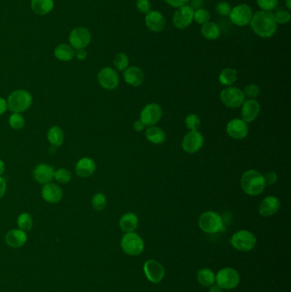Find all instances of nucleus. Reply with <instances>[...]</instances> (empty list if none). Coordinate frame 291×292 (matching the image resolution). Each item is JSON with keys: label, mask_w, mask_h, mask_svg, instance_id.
<instances>
[{"label": "nucleus", "mask_w": 291, "mask_h": 292, "mask_svg": "<svg viewBox=\"0 0 291 292\" xmlns=\"http://www.w3.org/2000/svg\"><path fill=\"white\" fill-rule=\"evenodd\" d=\"M251 27L257 35L270 38L277 30V22L274 15L270 11H257L251 22Z\"/></svg>", "instance_id": "1"}, {"label": "nucleus", "mask_w": 291, "mask_h": 292, "mask_svg": "<svg viewBox=\"0 0 291 292\" xmlns=\"http://www.w3.org/2000/svg\"><path fill=\"white\" fill-rule=\"evenodd\" d=\"M266 186L263 175L256 170H248L241 178V187L248 196L261 195L265 191Z\"/></svg>", "instance_id": "2"}, {"label": "nucleus", "mask_w": 291, "mask_h": 292, "mask_svg": "<svg viewBox=\"0 0 291 292\" xmlns=\"http://www.w3.org/2000/svg\"><path fill=\"white\" fill-rule=\"evenodd\" d=\"M33 104V97L29 92L23 89L14 91L9 95L7 104L12 113L25 112Z\"/></svg>", "instance_id": "3"}, {"label": "nucleus", "mask_w": 291, "mask_h": 292, "mask_svg": "<svg viewBox=\"0 0 291 292\" xmlns=\"http://www.w3.org/2000/svg\"><path fill=\"white\" fill-rule=\"evenodd\" d=\"M120 247L128 256L137 257L144 252V242L141 236L136 232H126L120 240Z\"/></svg>", "instance_id": "4"}, {"label": "nucleus", "mask_w": 291, "mask_h": 292, "mask_svg": "<svg viewBox=\"0 0 291 292\" xmlns=\"http://www.w3.org/2000/svg\"><path fill=\"white\" fill-rule=\"evenodd\" d=\"M198 225L202 232L215 234L223 229V220L216 212L207 211L199 217Z\"/></svg>", "instance_id": "5"}, {"label": "nucleus", "mask_w": 291, "mask_h": 292, "mask_svg": "<svg viewBox=\"0 0 291 292\" xmlns=\"http://www.w3.org/2000/svg\"><path fill=\"white\" fill-rule=\"evenodd\" d=\"M257 238L248 230H240L235 232L231 238V244L233 248L242 252H248L255 248Z\"/></svg>", "instance_id": "6"}, {"label": "nucleus", "mask_w": 291, "mask_h": 292, "mask_svg": "<svg viewBox=\"0 0 291 292\" xmlns=\"http://www.w3.org/2000/svg\"><path fill=\"white\" fill-rule=\"evenodd\" d=\"M215 283L222 289H235L240 283L239 273L230 267L221 268L215 275Z\"/></svg>", "instance_id": "7"}, {"label": "nucleus", "mask_w": 291, "mask_h": 292, "mask_svg": "<svg viewBox=\"0 0 291 292\" xmlns=\"http://www.w3.org/2000/svg\"><path fill=\"white\" fill-rule=\"evenodd\" d=\"M92 41L90 30L85 27H74L68 35V42L74 50L86 49Z\"/></svg>", "instance_id": "8"}, {"label": "nucleus", "mask_w": 291, "mask_h": 292, "mask_svg": "<svg viewBox=\"0 0 291 292\" xmlns=\"http://www.w3.org/2000/svg\"><path fill=\"white\" fill-rule=\"evenodd\" d=\"M244 99L243 92L239 88L229 87L221 93V102L230 109H237L242 106Z\"/></svg>", "instance_id": "9"}, {"label": "nucleus", "mask_w": 291, "mask_h": 292, "mask_svg": "<svg viewBox=\"0 0 291 292\" xmlns=\"http://www.w3.org/2000/svg\"><path fill=\"white\" fill-rule=\"evenodd\" d=\"M229 16L231 22L239 27H243L251 23L253 12L248 5L241 4L232 9Z\"/></svg>", "instance_id": "10"}, {"label": "nucleus", "mask_w": 291, "mask_h": 292, "mask_svg": "<svg viewBox=\"0 0 291 292\" xmlns=\"http://www.w3.org/2000/svg\"><path fill=\"white\" fill-rule=\"evenodd\" d=\"M144 272L145 277L153 284H159L165 276V269L160 262L155 260H148L144 262Z\"/></svg>", "instance_id": "11"}, {"label": "nucleus", "mask_w": 291, "mask_h": 292, "mask_svg": "<svg viewBox=\"0 0 291 292\" xmlns=\"http://www.w3.org/2000/svg\"><path fill=\"white\" fill-rule=\"evenodd\" d=\"M162 117V109L158 104H149L142 109L140 120L144 126H154L159 122Z\"/></svg>", "instance_id": "12"}, {"label": "nucleus", "mask_w": 291, "mask_h": 292, "mask_svg": "<svg viewBox=\"0 0 291 292\" xmlns=\"http://www.w3.org/2000/svg\"><path fill=\"white\" fill-rule=\"evenodd\" d=\"M203 143L204 138L201 133L198 131H190L183 140V150L188 154H194L201 150Z\"/></svg>", "instance_id": "13"}, {"label": "nucleus", "mask_w": 291, "mask_h": 292, "mask_svg": "<svg viewBox=\"0 0 291 292\" xmlns=\"http://www.w3.org/2000/svg\"><path fill=\"white\" fill-rule=\"evenodd\" d=\"M194 10L191 6H184L175 11L173 17L174 26L179 29H185L194 21Z\"/></svg>", "instance_id": "14"}, {"label": "nucleus", "mask_w": 291, "mask_h": 292, "mask_svg": "<svg viewBox=\"0 0 291 292\" xmlns=\"http://www.w3.org/2000/svg\"><path fill=\"white\" fill-rule=\"evenodd\" d=\"M98 80L99 85L106 90H114L119 85V76L114 68L106 67L98 72Z\"/></svg>", "instance_id": "15"}, {"label": "nucleus", "mask_w": 291, "mask_h": 292, "mask_svg": "<svg viewBox=\"0 0 291 292\" xmlns=\"http://www.w3.org/2000/svg\"><path fill=\"white\" fill-rule=\"evenodd\" d=\"M226 133L233 140H243L248 136V127L242 119H233L227 123Z\"/></svg>", "instance_id": "16"}, {"label": "nucleus", "mask_w": 291, "mask_h": 292, "mask_svg": "<svg viewBox=\"0 0 291 292\" xmlns=\"http://www.w3.org/2000/svg\"><path fill=\"white\" fill-rule=\"evenodd\" d=\"M41 197L49 203H58L63 199V189L56 184H46L41 190Z\"/></svg>", "instance_id": "17"}, {"label": "nucleus", "mask_w": 291, "mask_h": 292, "mask_svg": "<svg viewBox=\"0 0 291 292\" xmlns=\"http://www.w3.org/2000/svg\"><path fill=\"white\" fill-rule=\"evenodd\" d=\"M55 170L49 164L40 163L33 171V179L40 185L51 183L54 179Z\"/></svg>", "instance_id": "18"}, {"label": "nucleus", "mask_w": 291, "mask_h": 292, "mask_svg": "<svg viewBox=\"0 0 291 292\" xmlns=\"http://www.w3.org/2000/svg\"><path fill=\"white\" fill-rule=\"evenodd\" d=\"M280 208V201L274 196L265 197L259 205V214L263 217H270L278 213Z\"/></svg>", "instance_id": "19"}, {"label": "nucleus", "mask_w": 291, "mask_h": 292, "mask_svg": "<svg viewBox=\"0 0 291 292\" xmlns=\"http://www.w3.org/2000/svg\"><path fill=\"white\" fill-rule=\"evenodd\" d=\"M261 106L256 99H248L242 104V120L246 123L252 122L258 117Z\"/></svg>", "instance_id": "20"}, {"label": "nucleus", "mask_w": 291, "mask_h": 292, "mask_svg": "<svg viewBox=\"0 0 291 292\" xmlns=\"http://www.w3.org/2000/svg\"><path fill=\"white\" fill-rule=\"evenodd\" d=\"M145 25L152 32L159 33L163 30L166 26V20L163 15L157 11H150L146 14Z\"/></svg>", "instance_id": "21"}, {"label": "nucleus", "mask_w": 291, "mask_h": 292, "mask_svg": "<svg viewBox=\"0 0 291 292\" xmlns=\"http://www.w3.org/2000/svg\"><path fill=\"white\" fill-rule=\"evenodd\" d=\"M123 78L128 85L137 88L141 86L144 82V72L142 71L141 68L135 67V66L128 67L123 71Z\"/></svg>", "instance_id": "22"}, {"label": "nucleus", "mask_w": 291, "mask_h": 292, "mask_svg": "<svg viewBox=\"0 0 291 292\" xmlns=\"http://www.w3.org/2000/svg\"><path fill=\"white\" fill-rule=\"evenodd\" d=\"M97 165L93 158L82 157L77 161L75 165V173L79 177L88 178L95 173Z\"/></svg>", "instance_id": "23"}, {"label": "nucleus", "mask_w": 291, "mask_h": 292, "mask_svg": "<svg viewBox=\"0 0 291 292\" xmlns=\"http://www.w3.org/2000/svg\"><path fill=\"white\" fill-rule=\"evenodd\" d=\"M5 239L6 243L11 248H21L27 243V232L21 229L11 230L6 233Z\"/></svg>", "instance_id": "24"}, {"label": "nucleus", "mask_w": 291, "mask_h": 292, "mask_svg": "<svg viewBox=\"0 0 291 292\" xmlns=\"http://www.w3.org/2000/svg\"><path fill=\"white\" fill-rule=\"evenodd\" d=\"M55 58L62 62H69L75 58V50L69 44H59L53 52Z\"/></svg>", "instance_id": "25"}, {"label": "nucleus", "mask_w": 291, "mask_h": 292, "mask_svg": "<svg viewBox=\"0 0 291 292\" xmlns=\"http://www.w3.org/2000/svg\"><path fill=\"white\" fill-rule=\"evenodd\" d=\"M31 9L38 16H47L54 9V0H31Z\"/></svg>", "instance_id": "26"}, {"label": "nucleus", "mask_w": 291, "mask_h": 292, "mask_svg": "<svg viewBox=\"0 0 291 292\" xmlns=\"http://www.w3.org/2000/svg\"><path fill=\"white\" fill-rule=\"evenodd\" d=\"M119 224L120 229L122 230L123 232H134L139 226V218L134 213L124 214L120 217Z\"/></svg>", "instance_id": "27"}, {"label": "nucleus", "mask_w": 291, "mask_h": 292, "mask_svg": "<svg viewBox=\"0 0 291 292\" xmlns=\"http://www.w3.org/2000/svg\"><path fill=\"white\" fill-rule=\"evenodd\" d=\"M148 141L155 145H161L166 140V134L162 129L155 126H150L145 131Z\"/></svg>", "instance_id": "28"}, {"label": "nucleus", "mask_w": 291, "mask_h": 292, "mask_svg": "<svg viewBox=\"0 0 291 292\" xmlns=\"http://www.w3.org/2000/svg\"><path fill=\"white\" fill-rule=\"evenodd\" d=\"M47 140L55 147H59L64 142V133L60 127L53 126L47 132Z\"/></svg>", "instance_id": "29"}, {"label": "nucleus", "mask_w": 291, "mask_h": 292, "mask_svg": "<svg viewBox=\"0 0 291 292\" xmlns=\"http://www.w3.org/2000/svg\"><path fill=\"white\" fill-rule=\"evenodd\" d=\"M196 279L201 286L210 288L211 285L215 284V273L210 268H201L197 272Z\"/></svg>", "instance_id": "30"}, {"label": "nucleus", "mask_w": 291, "mask_h": 292, "mask_svg": "<svg viewBox=\"0 0 291 292\" xmlns=\"http://www.w3.org/2000/svg\"><path fill=\"white\" fill-rule=\"evenodd\" d=\"M201 34L209 40H215L221 35L220 27L215 22H207L203 24L201 29Z\"/></svg>", "instance_id": "31"}, {"label": "nucleus", "mask_w": 291, "mask_h": 292, "mask_svg": "<svg viewBox=\"0 0 291 292\" xmlns=\"http://www.w3.org/2000/svg\"><path fill=\"white\" fill-rule=\"evenodd\" d=\"M237 79V73L234 68H224L219 75V81L223 86L233 85Z\"/></svg>", "instance_id": "32"}, {"label": "nucleus", "mask_w": 291, "mask_h": 292, "mask_svg": "<svg viewBox=\"0 0 291 292\" xmlns=\"http://www.w3.org/2000/svg\"><path fill=\"white\" fill-rule=\"evenodd\" d=\"M33 225V218L30 216V214L22 213L18 216L17 226L19 227V229L22 230L24 232H28L32 229Z\"/></svg>", "instance_id": "33"}, {"label": "nucleus", "mask_w": 291, "mask_h": 292, "mask_svg": "<svg viewBox=\"0 0 291 292\" xmlns=\"http://www.w3.org/2000/svg\"><path fill=\"white\" fill-rule=\"evenodd\" d=\"M9 124L14 130H20L25 126V119L20 113H12L9 118Z\"/></svg>", "instance_id": "34"}, {"label": "nucleus", "mask_w": 291, "mask_h": 292, "mask_svg": "<svg viewBox=\"0 0 291 292\" xmlns=\"http://www.w3.org/2000/svg\"><path fill=\"white\" fill-rule=\"evenodd\" d=\"M113 63H114V66L117 70L124 71L126 68H128V64H129V58H128V56L125 53L120 52V53L115 55Z\"/></svg>", "instance_id": "35"}, {"label": "nucleus", "mask_w": 291, "mask_h": 292, "mask_svg": "<svg viewBox=\"0 0 291 292\" xmlns=\"http://www.w3.org/2000/svg\"><path fill=\"white\" fill-rule=\"evenodd\" d=\"M107 198L104 193H96L92 199V205L95 211H101L106 207Z\"/></svg>", "instance_id": "36"}, {"label": "nucleus", "mask_w": 291, "mask_h": 292, "mask_svg": "<svg viewBox=\"0 0 291 292\" xmlns=\"http://www.w3.org/2000/svg\"><path fill=\"white\" fill-rule=\"evenodd\" d=\"M54 179L58 183H68L72 179V173L66 169H58L55 171Z\"/></svg>", "instance_id": "37"}, {"label": "nucleus", "mask_w": 291, "mask_h": 292, "mask_svg": "<svg viewBox=\"0 0 291 292\" xmlns=\"http://www.w3.org/2000/svg\"><path fill=\"white\" fill-rule=\"evenodd\" d=\"M185 123V126L190 131H197L201 125V120L198 115L196 114H191L186 116Z\"/></svg>", "instance_id": "38"}, {"label": "nucleus", "mask_w": 291, "mask_h": 292, "mask_svg": "<svg viewBox=\"0 0 291 292\" xmlns=\"http://www.w3.org/2000/svg\"><path fill=\"white\" fill-rule=\"evenodd\" d=\"M210 14L207 10L205 9H198L196 11H194V20L198 24L203 25L210 22Z\"/></svg>", "instance_id": "39"}, {"label": "nucleus", "mask_w": 291, "mask_h": 292, "mask_svg": "<svg viewBox=\"0 0 291 292\" xmlns=\"http://www.w3.org/2000/svg\"><path fill=\"white\" fill-rule=\"evenodd\" d=\"M257 5L262 11H269L276 8L278 0H256Z\"/></svg>", "instance_id": "40"}, {"label": "nucleus", "mask_w": 291, "mask_h": 292, "mask_svg": "<svg viewBox=\"0 0 291 292\" xmlns=\"http://www.w3.org/2000/svg\"><path fill=\"white\" fill-rule=\"evenodd\" d=\"M260 93H261V90H260L258 86L255 85V84H251V85L245 87L243 94L246 97H248V99H254L258 97Z\"/></svg>", "instance_id": "41"}, {"label": "nucleus", "mask_w": 291, "mask_h": 292, "mask_svg": "<svg viewBox=\"0 0 291 292\" xmlns=\"http://www.w3.org/2000/svg\"><path fill=\"white\" fill-rule=\"evenodd\" d=\"M290 14L287 11H278L274 15L275 21L279 24H286L290 20Z\"/></svg>", "instance_id": "42"}, {"label": "nucleus", "mask_w": 291, "mask_h": 292, "mask_svg": "<svg viewBox=\"0 0 291 292\" xmlns=\"http://www.w3.org/2000/svg\"><path fill=\"white\" fill-rule=\"evenodd\" d=\"M216 12L221 17H227L231 13V6L226 2H221L216 6Z\"/></svg>", "instance_id": "43"}, {"label": "nucleus", "mask_w": 291, "mask_h": 292, "mask_svg": "<svg viewBox=\"0 0 291 292\" xmlns=\"http://www.w3.org/2000/svg\"><path fill=\"white\" fill-rule=\"evenodd\" d=\"M136 6L140 12L144 14L149 13L151 9L150 0H137Z\"/></svg>", "instance_id": "44"}, {"label": "nucleus", "mask_w": 291, "mask_h": 292, "mask_svg": "<svg viewBox=\"0 0 291 292\" xmlns=\"http://www.w3.org/2000/svg\"><path fill=\"white\" fill-rule=\"evenodd\" d=\"M263 177H264L265 183L268 186H272L278 181V175L276 173L272 172V171L265 174Z\"/></svg>", "instance_id": "45"}, {"label": "nucleus", "mask_w": 291, "mask_h": 292, "mask_svg": "<svg viewBox=\"0 0 291 292\" xmlns=\"http://www.w3.org/2000/svg\"><path fill=\"white\" fill-rule=\"evenodd\" d=\"M165 1L174 8L182 7V6H185V4L189 2V0H165Z\"/></svg>", "instance_id": "46"}, {"label": "nucleus", "mask_w": 291, "mask_h": 292, "mask_svg": "<svg viewBox=\"0 0 291 292\" xmlns=\"http://www.w3.org/2000/svg\"><path fill=\"white\" fill-rule=\"evenodd\" d=\"M6 190H7V182L6 179L0 176V199L3 198L4 196L6 195Z\"/></svg>", "instance_id": "47"}, {"label": "nucleus", "mask_w": 291, "mask_h": 292, "mask_svg": "<svg viewBox=\"0 0 291 292\" xmlns=\"http://www.w3.org/2000/svg\"><path fill=\"white\" fill-rule=\"evenodd\" d=\"M75 58L79 61H84L87 58V52L86 49L75 50Z\"/></svg>", "instance_id": "48"}, {"label": "nucleus", "mask_w": 291, "mask_h": 292, "mask_svg": "<svg viewBox=\"0 0 291 292\" xmlns=\"http://www.w3.org/2000/svg\"><path fill=\"white\" fill-rule=\"evenodd\" d=\"M8 109V104L7 100L0 97V115H4Z\"/></svg>", "instance_id": "49"}, {"label": "nucleus", "mask_w": 291, "mask_h": 292, "mask_svg": "<svg viewBox=\"0 0 291 292\" xmlns=\"http://www.w3.org/2000/svg\"><path fill=\"white\" fill-rule=\"evenodd\" d=\"M144 128H145V126H144V123L142 122L141 120H140V119H139V120H135V121H134V130H135V131L136 132L143 131V130H144Z\"/></svg>", "instance_id": "50"}, {"label": "nucleus", "mask_w": 291, "mask_h": 292, "mask_svg": "<svg viewBox=\"0 0 291 292\" xmlns=\"http://www.w3.org/2000/svg\"><path fill=\"white\" fill-rule=\"evenodd\" d=\"M203 4V0H191V8L195 10H198V9L201 8V6H202Z\"/></svg>", "instance_id": "51"}, {"label": "nucleus", "mask_w": 291, "mask_h": 292, "mask_svg": "<svg viewBox=\"0 0 291 292\" xmlns=\"http://www.w3.org/2000/svg\"><path fill=\"white\" fill-rule=\"evenodd\" d=\"M223 289H221V287L219 286L216 283L213 284L210 287V292H222Z\"/></svg>", "instance_id": "52"}, {"label": "nucleus", "mask_w": 291, "mask_h": 292, "mask_svg": "<svg viewBox=\"0 0 291 292\" xmlns=\"http://www.w3.org/2000/svg\"><path fill=\"white\" fill-rule=\"evenodd\" d=\"M5 171H6V165H5V162L0 159V176L4 175Z\"/></svg>", "instance_id": "53"}, {"label": "nucleus", "mask_w": 291, "mask_h": 292, "mask_svg": "<svg viewBox=\"0 0 291 292\" xmlns=\"http://www.w3.org/2000/svg\"><path fill=\"white\" fill-rule=\"evenodd\" d=\"M286 6L288 7V10L291 9L290 0H286Z\"/></svg>", "instance_id": "54"}]
</instances>
